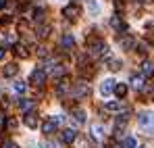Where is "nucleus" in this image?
I'll list each match as a JSON object with an SVG mask.
<instances>
[{
  "mask_svg": "<svg viewBox=\"0 0 154 148\" xmlns=\"http://www.w3.org/2000/svg\"><path fill=\"white\" fill-rule=\"evenodd\" d=\"M29 81H31L33 86H44V81H46V71H44V69H33L31 75H29Z\"/></svg>",
  "mask_w": 154,
  "mask_h": 148,
  "instance_id": "obj_1",
  "label": "nucleus"
},
{
  "mask_svg": "<svg viewBox=\"0 0 154 148\" xmlns=\"http://www.w3.org/2000/svg\"><path fill=\"white\" fill-rule=\"evenodd\" d=\"M137 123L142 125V127H148L150 131H154V115H150V113H142V115L137 117Z\"/></svg>",
  "mask_w": 154,
  "mask_h": 148,
  "instance_id": "obj_2",
  "label": "nucleus"
},
{
  "mask_svg": "<svg viewBox=\"0 0 154 148\" xmlns=\"http://www.w3.org/2000/svg\"><path fill=\"white\" fill-rule=\"evenodd\" d=\"M115 86H117L115 79H104L102 83H100V94H102V96H108V94L115 90Z\"/></svg>",
  "mask_w": 154,
  "mask_h": 148,
  "instance_id": "obj_3",
  "label": "nucleus"
},
{
  "mask_svg": "<svg viewBox=\"0 0 154 148\" xmlns=\"http://www.w3.org/2000/svg\"><path fill=\"white\" fill-rule=\"evenodd\" d=\"M60 140H63L65 144H73V142L77 140V131H75V129H71V127L65 129V131L60 134Z\"/></svg>",
  "mask_w": 154,
  "mask_h": 148,
  "instance_id": "obj_4",
  "label": "nucleus"
},
{
  "mask_svg": "<svg viewBox=\"0 0 154 148\" xmlns=\"http://www.w3.org/2000/svg\"><path fill=\"white\" fill-rule=\"evenodd\" d=\"M133 44H135V40H133V36H129V33H125L123 38H119V46L123 50H131Z\"/></svg>",
  "mask_w": 154,
  "mask_h": 148,
  "instance_id": "obj_5",
  "label": "nucleus"
},
{
  "mask_svg": "<svg viewBox=\"0 0 154 148\" xmlns=\"http://www.w3.org/2000/svg\"><path fill=\"white\" fill-rule=\"evenodd\" d=\"M56 127H58V123L50 117V119H46V121L42 123V131H44V134H54V131H56Z\"/></svg>",
  "mask_w": 154,
  "mask_h": 148,
  "instance_id": "obj_6",
  "label": "nucleus"
},
{
  "mask_svg": "<svg viewBox=\"0 0 154 148\" xmlns=\"http://www.w3.org/2000/svg\"><path fill=\"white\" fill-rule=\"evenodd\" d=\"M85 94H90V86L85 81H79L73 90V96H85Z\"/></svg>",
  "mask_w": 154,
  "mask_h": 148,
  "instance_id": "obj_7",
  "label": "nucleus"
},
{
  "mask_svg": "<svg viewBox=\"0 0 154 148\" xmlns=\"http://www.w3.org/2000/svg\"><path fill=\"white\" fill-rule=\"evenodd\" d=\"M63 15H65L67 19H75L77 15H79V6H75V4H73V6H65V8H63Z\"/></svg>",
  "mask_w": 154,
  "mask_h": 148,
  "instance_id": "obj_8",
  "label": "nucleus"
},
{
  "mask_svg": "<svg viewBox=\"0 0 154 148\" xmlns=\"http://www.w3.org/2000/svg\"><path fill=\"white\" fill-rule=\"evenodd\" d=\"M17 71H19V67H17L15 63H8V65L4 67V71H2V73H4V77H15Z\"/></svg>",
  "mask_w": 154,
  "mask_h": 148,
  "instance_id": "obj_9",
  "label": "nucleus"
},
{
  "mask_svg": "<svg viewBox=\"0 0 154 148\" xmlns=\"http://www.w3.org/2000/svg\"><path fill=\"white\" fill-rule=\"evenodd\" d=\"M92 136H94V140H98V142L104 140V136H106V134H104V127L102 125H94V127H92Z\"/></svg>",
  "mask_w": 154,
  "mask_h": 148,
  "instance_id": "obj_10",
  "label": "nucleus"
},
{
  "mask_svg": "<svg viewBox=\"0 0 154 148\" xmlns=\"http://www.w3.org/2000/svg\"><path fill=\"white\" fill-rule=\"evenodd\" d=\"M67 92L71 94V86H69V83H67V81L63 79V81H60V83L56 86V94H58V96H65Z\"/></svg>",
  "mask_w": 154,
  "mask_h": 148,
  "instance_id": "obj_11",
  "label": "nucleus"
},
{
  "mask_svg": "<svg viewBox=\"0 0 154 148\" xmlns=\"http://www.w3.org/2000/svg\"><path fill=\"white\" fill-rule=\"evenodd\" d=\"M104 111H108V113H119V111H121V102H119V100L106 102V104H104Z\"/></svg>",
  "mask_w": 154,
  "mask_h": 148,
  "instance_id": "obj_12",
  "label": "nucleus"
},
{
  "mask_svg": "<svg viewBox=\"0 0 154 148\" xmlns=\"http://www.w3.org/2000/svg\"><path fill=\"white\" fill-rule=\"evenodd\" d=\"M110 25H112L117 31H125V29H127V23H125V21H121L119 17H112V19H110Z\"/></svg>",
  "mask_w": 154,
  "mask_h": 148,
  "instance_id": "obj_13",
  "label": "nucleus"
},
{
  "mask_svg": "<svg viewBox=\"0 0 154 148\" xmlns=\"http://www.w3.org/2000/svg\"><path fill=\"white\" fill-rule=\"evenodd\" d=\"M19 106H21V111H23V113H29V111L35 106V102H33L31 98H23L21 102H19Z\"/></svg>",
  "mask_w": 154,
  "mask_h": 148,
  "instance_id": "obj_14",
  "label": "nucleus"
},
{
  "mask_svg": "<svg viewBox=\"0 0 154 148\" xmlns=\"http://www.w3.org/2000/svg\"><path fill=\"white\" fill-rule=\"evenodd\" d=\"M23 121H25V125H27V127H31V129L38 127V117H35L33 113H25V119H23Z\"/></svg>",
  "mask_w": 154,
  "mask_h": 148,
  "instance_id": "obj_15",
  "label": "nucleus"
},
{
  "mask_svg": "<svg viewBox=\"0 0 154 148\" xmlns=\"http://www.w3.org/2000/svg\"><path fill=\"white\" fill-rule=\"evenodd\" d=\"M131 83H133L135 90H144V77H142V75H140V77L133 75V77H131Z\"/></svg>",
  "mask_w": 154,
  "mask_h": 148,
  "instance_id": "obj_16",
  "label": "nucleus"
},
{
  "mask_svg": "<svg viewBox=\"0 0 154 148\" xmlns=\"http://www.w3.org/2000/svg\"><path fill=\"white\" fill-rule=\"evenodd\" d=\"M73 44H75V38H73L71 33H65V36H63V46H65V48H71Z\"/></svg>",
  "mask_w": 154,
  "mask_h": 148,
  "instance_id": "obj_17",
  "label": "nucleus"
},
{
  "mask_svg": "<svg viewBox=\"0 0 154 148\" xmlns=\"http://www.w3.org/2000/svg\"><path fill=\"white\" fill-rule=\"evenodd\" d=\"M115 94H117L119 98H123V96L127 94V86H125V83H117V86H115Z\"/></svg>",
  "mask_w": 154,
  "mask_h": 148,
  "instance_id": "obj_18",
  "label": "nucleus"
},
{
  "mask_svg": "<svg viewBox=\"0 0 154 148\" xmlns=\"http://www.w3.org/2000/svg\"><path fill=\"white\" fill-rule=\"evenodd\" d=\"M142 73H144V75H154V65H152V63H148V61H144V65H142Z\"/></svg>",
  "mask_w": 154,
  "mask_h": 148,
  "instance_id": "obj_19",
  "label": "nucleus"
},
{
  "mask_svg": "<svg viewBox=\"0 0 154 148\" xmlns=\"http://www.w3.org/2000/svg\"><path fill=\"white\" fill-rule=\"evenodd\" d=\"M88 8H90L92 15H98V13H100V6H98L96 0H88Z\"/></svg>",
  "mask_w": 154,
  "mask_h": 148,
  "instance_id": "obj_20",
  "label": "nucleus"
},
{
  "mask_svg": "<svg viewBox=\"0 0 154 148\" xmlns=\"http://www.w3.org/2000/svg\"><path fill=\"white\" fill-rule=\"evenodd\" d=\"M127 121H129V117H127V115H123V117L119 115V119L115 121V127H117V129H123V127L127 125Z\"/></svg>",
  "mask_w": 154,
  "mask_h": 148,
  "instance_id": "obj_21",
  "label": "nucleus"
},
{
  "mask_svg": "<svg viewBox=\"0 0 154 148\" xmlns=\"http://www.w3.org/2000/svg\"><path fill=\"white\" fill-rule=\"evenodd\" d=\"M13 90H15L17 94H23V92H25V90H27L25 81H15V83H13Z\"/></svg>",
  "mask_w": 154,
  "mask_h": 148,
  "instance_id": "obj_22",
  "label": "nucleus"
},
{
  "mask_svg": "<svg viewBox=\"0 0 154 148\" xmlns=\"http://www.w3.org/2000/svg\"><path fill=\"white\" fill-rule=\"evenodd\" d=\"M48 33H50V27L48 25H38V36L40 38H48Z\"/></svg>",
  "mask_w": 154,
  "mask_h": 148,
  "instance_id": "obj_23",
  "label": "nucleus"
},
{
  "mask_svg": "<svg viewBox=\"0 0 154 148\" xmlns=\"http://www.w3.org/2000/svg\"><path fill=\"white\" fill-rule=\"evenodd\" d=\"M108 69H110V71H119V69H121V63H119L117 58H110V61H108Z\"/></svg>",
  "mask_w": 154,
  "mask_h": 148,
  "instance_id": "obj_24",
  "label": "nucleus"
},
{
  "mask_svg": "<svg viewBox=\"0 0 154 148\" xmlns=\"http://www.w3.org/2000/svg\"><path fill=\"white\" fill-rule=\"evenodd\" d=\"M73 117H75L77 123H83V121H85V113H83V111H75V113H73Z\"/></svg>",
  "mask_w": 154,
  "mask_h": 148,
  "instance_id": "obj_25",
  "label": "nucleus"
},
{
  "mask_svg": "<svg viewBox=\"0 0 154 148\" xmlns=\"http://www.w3.org/2000/svg\"><path fill=\"white\" fill-rule=\"evenodd\" d=\"M15 52H17V56H27L25 46H21V44H17V46H15Z\"/></svg>",
  "mask_w": 154,
  "mask_h": 148,
  "instance_id": "obj_26",
  "label": "nucleus"
},
{
  "mask_svg": "<svg viewBox=\"0 0 154 148\" xmlns=\"http://www.w3.org/2000/svg\"><path fill=\"white\" fill-rule=\"evenodd\" d=\"M50 71H52V75H56V77H60V75L65 73V69H63V67H60V65H56V67H52Z\"/></svg>",
  "mask_w": 154,
  "mask_h": 148,
  "instance_id": "obj_27",
  "label": "nucleus"
},
{
  "mask_svg": "<svg viewBox=\"0 0 154 148\" xmlns=\"http://www.w3.org/2000/svg\"><path fill=\"white\" fill-rule=\"evenodd\" d=\"M135 144H137V142H135L133 138H127V140L123 142V148H135Z\"/></svg>",
  "mask_w": 154,
  "mask_h": 148,
  "instance_id": "obj_28",
  "label": "nucleus"
},
{
  "mask_svg": "<svg viewBox=\"0 0 154 148\" xmlns=\"http://www.w3.org/2000/svg\"><path fill=\"white\" fill-rule=\"evenodd\" d=\"M2 148H19V146H17L15 142H11V140H6V142L2 144Z\"/></svg>",
  "mask_w": 154,
  "mask_h": 148,
  "instance_id": "obj_29",
  "label": "nucleus"
},
{
  "mask_svg": "<svg viewBox=\"0 0 154 148\" xmlns=\"http://www.w3.org/2000/svg\"><path fill=\"white\" fill-rule=\"evenodd\" d=\"M6 125H8V127H11V129H13V127H15V125H17V121H15V119H8V121H6Z\"/></svg>",
  "mask_w": 154,
  "mask_h": 148,
  "instance_id": "obj_30",
  "label": "nucleus"
},
{
  "mask_svg": "<svg viewBox=\"0 0 154 148\" xmlns=\"http://www.w3.org/2000/svg\"><path fill=\"white\" fill-rule=\"evenodd\" d=\"M4 58V48H0V61Z\"/></svg>",
  "mask_w": 154,
  "mask_h": 148,
  "instance_id": "obj_31",
  "label": "nucleus"
},
{
  "mask_svg": "<svg viewBox=\"0 0 154 148\" xmlns=\"http://www.w3.org/2000/svg\"><path fill=\"white\" fill-rule=\"evenodd\" d=\"M2 4H4V0H0V6H2Z\"/></svg>",
  "mask_w": 154,
  "mask_h": 148,
  "instance_id": "obj_32",
  "label": "nucleus"
}]
</instances>
